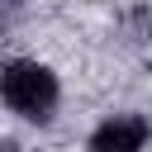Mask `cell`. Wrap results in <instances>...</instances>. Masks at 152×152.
I'll return each mask as SVG.
<instances>
[{"mask_svg": "<svg viewBox=\"0 0 152 152\" xmlns=\"http://www.w3.org/2000/svg\"><path fill=\"white\" fill-rule=\"evenodd\" d=\"M0 104L28 124H48L62 104V81L52 66H43L33 57H10L0 66Z\"/></svg>", "mask_w": 152, "mask_h": 152, "instance_id": "obj_1", "label": "cell"}, {"mask_svg": "<svg viewBox=\"0 0 152 152\" xmlns=\"http://www.w3.org/2000/svg\"><path fill=\"white\" fill-rule=\"evenodd\" d=\"M152 142V124L133 109H119V114H104L90 138H86V152H142Z\"/></svg>", "mask_w": 152, "mask_h": 152, "instance_id": "obj_2", "label": "cell"}, {"mask_svg": "<svg viewBox=\"0 0 152 152\" xmlns=\"http://www.w3.org/2000/svg\"><path fill=\"white\" fill-rule=\"evenodd\" d=\"M0 152H19V147H14V142H0Z\"/></svg>", "mask_w": 152, "mask_h": 152, "instance_id": "obj_3", "label": "cell"}]
</instances>
